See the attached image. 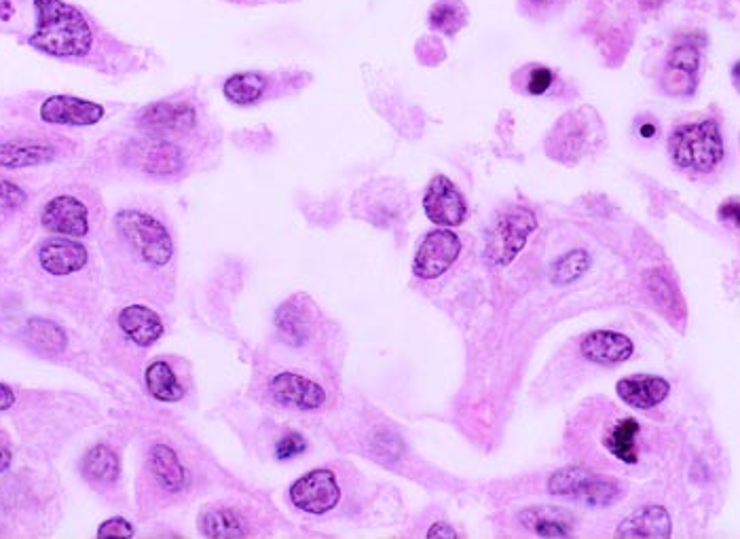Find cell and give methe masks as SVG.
Returning <instances> with one entry per match:
<instances>
[{"mask_svg":"<svg viewBox=\"0 0 740 539\" xmlns=\"http://www.w3.org/2000/svg\"><path fill=\"white\" fill-rule=\"evenodd\" d=\"M34 32L30 47L51 58L87 60L102 43H113L94 22V17L66 0H34Z\"/></svg>","mask_w":740,"mask_h":539,"instance_id":"obj_1","label":"cell"},{"mask_svg":"<svg viewBox=\"0 0 740 539\" xmlns=\"http://www.w3.org/2000/svg\"><path fill=\"white\" fill-rule=\"evenodd\" d=\"M113 231L119 244L138 263L161 269L172 263L174 239L165 222L144 208H121L113 218Z\"/></svg>","mask_w":740,"mask_h":539,"instance_id":"obj_2","label":"cell"},{"mask_svg":"<svg viewBox=\"0 0 740 539\" xmlns=\"http://www.w3.org/2000/svg\"><path fill=\"white\" fill-rule=\"evenodd\" d=\"M671 159L681 170L707 174L721 163L726 155L724 138L713 119L686 123L673 129L669 138Z\"/></svg>","mask_w":740,"mask_h":539,"instance_id":"obj_3","label":"cell"},{"mask_svg":"<svg viewBox=\"0 0 740 539\" xmlns=\"http://www.w3.org/2000/svg\"><path fill=\"white\" fill-rule=\"evenodd\" d=\"M121 159L129 170L159 180L178 178L187 167V155L176 140L146 134L129 140L123 146Z\"/></svg>","mask_w":740,"mask_h":539,"instance_id":"obj_4","label":"cell"},{"mask_svg":"<svg viewBox=\"0 0 740 539\" xmlns=\"http://www.w3.org/2000/svg\"><path fill=\"white\" fill-rule=\"evenodd\" d=\"M70 151L68 140L58 134L20 129L0 136V167L3 170H26L58 161Z\"/></svg>","mask_w":740,"mask_h":539,"instance_id":"obj_5","label":"cell"},{"mask_svg":"<svg viewBox=\"0 0 740 539\" xmlns=\"http://www.w3.org/2000/svg\"><path fill=\"white\" fill-rule=\"evenodd\" d=\"M134 125L146 136L187 138L199 127V110L191 100H161L138 110Z\"/></svg>","mask_w":740,"mask_h":539,"instance_id":"obj_6","label":"cell"},{"mask_svg":"<svg viewBox=\"0 0 740 539\" xmlns=\"http://www.w3.org/2000/svg\"><path fill=\"white\" fill-rule=\"evenodd\" d=\"M548 491L552 495L578 499L592 508L612 506L622 497V489L616 480L592 474L584 468H563L554 472L548 480Z\"/></svg>","mask_w":740,"mask_h":539,"instance_id":"obj_7","label":"cell"},{"mask_svg":"<svg viewBox=\"0 0 740 539\" xmlns=\"http://www.w3.org/2000/svg\"><path fill=\"white\" fill-rule=\"evenodd\" d=\"M538 229V218L523 206H510L499 214L489 237L487 256L493 265L506 267L521 254L529 235Z\"/></svg>","mask_w":740,"mask_h":539,"instance_id":"obj_8","label":"cell"},{"mask_svg":"<svg viewBox=\"0 0 740 539\" xmlns=\"http://www.w3.org/2000/svg\"><path fill=\"white\" fill-rule=\"evenodd\" d=\"M91 222H94V208L74 193L51 197L41 210L43 229L62 237H87Z\"/></svg>","mask_w":740,"mask_h":539,"instance_id":"obj_9","label":"cell"},{"mask_svg":"<svg viewBox=\"0 0 740 539\" xmlns=\"http://www.w3.org/2000/svg\"><path fill=\"white\" fill-rule=\"evenodd\" d=\"M341 499V487L335 472L326 468L311 470L290 487V501L294 508L307 514H326L335 510Z\"/></svg>","mask_w":740,"mask_h":539,"instance_id":"obj_10","label":"cell"},{"mask_svg":"<svg viewBox=\"0 0 740 539\" xmlns=\"http://www.w3.org/2000/svg\"><path fill=\"white\" fill-rule=\"evenodd\" d=\"M461 254V239L449 231L438 229L425 235L421 246L415 254L413 273L419 280H438L442 273H447Z\"/></svg>","mask_w":740,"mask_h":539,"instance_id":"obj_11","label":"cell"},{"mask_svg":"<svg viewBox=\"0 0 740 539\" xmlns=\"http://www.w3.org/2000/svg\"><path fill=\"white\" fill-rule=\"evenodd\" d=\"M423 212L434 225L451 229L464 225L468 218V206L464 195L447 176H434L423 197Z\"/></svg>","mask_w":740,"mask_h":539,"instance_id":"obj_12","label":"cell"},{"mask_svg":"<svg viewBox=\"0 0 740 539\" xmlns=\"http://www.w3.org/2000/svg\"><path fill=\"white\" fill-rule=\"evenodd\" d=\"M106 108L98 102L74 98V96H49L39 108V117L49 125L66 127H89L104 119Z\"/></svg>","mask_w":740,"mask_h":539,"instance_id":"obj_13","label":"cell"},{"mask_svg":"<svg viewBox=\"0 0 740 539\" xmlns=\"http://www.w3.org/2000/svg\"><path fill=\"white\" fill-rule=\"evenodd\" d=\"M269 392L277 404L292 411H318L326 402L324 387L296 373H280L269 383Z\"/></svg>","mask_w":740,"mask_h":539,"instance_id":"obj_14","label":"cell"},{"mask_svg":"<svg viewBox=\"0 0 740 539\" xmlns=\"http://www.w3.org/2000/svg\"><path fill=\"white\" fill-rule=\"evenodd\" d=\"M89 260L87 248L77 239H45L39 246V265L45 273L64 277L85 269Z\"/></svg>","mask_w":740,"mask_h":539,"instance_id":"obj_15","label":"cell"},{"mask_svg":"<svg viewBox=\"0 0 740 539\" xmlns=\"http://www.w3.org/2000/svg\"><path fill=\"white\" fill-rule=\"evenodd\" d=\"M580 351H582V356L590 362L612 366V364H620L631 358L635 345L631 339L626 337V334H620L614 330H597V332L586 334L580 343Z\"/></svg>","mask_w":740,"mask_h":539,"instance_id":"obj_16","label":"cell"},{"mask_svg":"<svg viewBox=\"0 0 740 539\" xmlns=\"http://www.w3.org/2000/svg\"><path fill=\"white\" fill-rule=\"evenodd\" d=\"M117 324L125 337L138 347H151L165 332V324L159 318V313L146 305H129L121 309Z\"/></svg>","mask_w":740,"mask_h":539,"instance_id":"obj_17","label":"cell"},{"mask_svg":"<svg viewBox=\"0 0 740 539\" xmlns=\"http://www.w3.org/2000/svg\"><path fill=\"white\" fill-rule=\"evenodd\" d=\"M148 468H151L153 478L163 491H168L172 495L187 491L191 476L187 468L182 466V461L178 459L172 446L163 442L153 444L151 451H148Z\"/></svg>","mask_w":740,"mask_h":539,"instance_id":"obj_18","label":"cell"},{"mask_svg":"<svg viewBox=\"0 0 740 539\" xmlns=\"http://www.w3.org/2000/svg\"><path fill=\"white\" fill-rule=\"evenodd\" d=\"M671 516L662 506H645L635 510L631 516L622 520L616 531V537H647V539H666L671 537Z\"/></svg>","mask_w":740,"mask_h":539,"instance_id":"obj_19","label":"cell"},{"mask_svg":"<svg viewBox=\"0 0 740 539\" xmlns=\"http://www.w3.org/2000/svg\"><path fill=\"white\" fill-rule=\"evenodd\" d=\"M616 392L628 406L647 411V408H654L666 400L671 385L662 377H631L618 381Z\"/></svg>","mask_w":740,"mask_h":539,"instance_id":"obj_20","label":"cell"},{"mask_svg":"<svg viewBox=\"0 0 740 539\" xmlns=\"http://www.w3.org/2000/svg\"><path fill=\"white\" fill-rule=\"evenodd\" d=\"M641 434V425L637 419L626 417L620 419L612 425V430L605 436V449L612 453L616 459L622 463H628V466H635L639 461V451H637V436Z\"/></svg>","mask_w":740,"mask_h":539,"instance_id":"obj_21","label":"cell"},{"mask_svg":"<svg viewBox=\"0 0 740 539\" xmlns=\"http://www.w3.org/2000/svg\"><path fill=\"white\" fill-rule=\"evenodd\" d=\"M518 518L542 537H569L573 531V516L559 508H529Z\"/></svg>","mask_w":740,"mask_h":539,"instance_id":"obj_22","label":"cell"},{"mask_svg":"<svg viewBox=\"0 0 740 539\" xmlns=\"http://www.w3.org/2000/svg\"><path fill=\"white\" fill-rule=\"evenodd\" d=\"M81 472L91 482L108 485V482H115L119 478L121 461L108 444H96L85 453L81 461Z\"/></svg>","mask_w":740,"mask_h":539,"instance_id":"obj_23","label":"cell"},{"mask_svg":"<svg viewBox=\"0 0 740 539\" xmlns=\"http://www.w3.org/2000/svg\"><path fill=\"white\" fill-rule=\"evenodd\" d=\"M269 79L261 72H237L225 81L222 94L235 106H252L265 96Z\"/></svg>","mask_w":740,"mask_h":539,"instance_id":"obj_24","label":"cell"},{"mask_svg":"<svg viewBox=\"0 0 740 539\" xmlns=\"http://www.w3.org/2000/svg\"><path fill=\"white\" fill-rule=\"evenodd\" d=\"M24 339L36 351L47 356H58L66 349V332L51 320L32 318L24 326Z\"/></svg>","mask_w":740,"mask_h":539,"instance_id":"obj_25","label":"cell"},{"mask_svg":"<svg viewBox=\"0 0 740 539\" xmlns=\"http://www.w3.org/2000/svg\"><path fill=\"white\" fill-rule=\"evenodd\" d=\"M144 383L146 392L159 402H180L184 396V387L180 385L172 366L163 360H157L146 368Z\"/></svg>","mask_w":740,"mask_h":539,"instance_id":"obj_26","label":"cell"},{"mask_svg":"<svg viewBox=\"0 0 740 539\" xmlns=\"http://www.w3.org/2000/svg\"><path fill=\"white\" fill-rule=\"evenodd\" d=\"M199 529L203 535L218 539L244 537L248 533L244 520L231 508H210L206 512H201Z\"/></svg>","mask_w":740,"mask_h":539,"instance_id":"obj_27","label":"cell"},{"mask_svg":"<svg viewBox=\"0 0 740 539\" xmlns=\"http://www.w3.org/2000/svg\"><path fill=\"white\" fill-rule=\"evenodd\" d=\"M275 324H277V330H280V334H282V339L288 345L299 347L309 339L307 318L299 307H294V301L280 307V311H277V315H275Z\"/></svg>","mask_w":740,"mask_h":539,"instance_id":"obj_28","label":"cell"},{"mask_svg":"<svg viewBox=\"0 0 740 539\" xmlns=\"http://www.w3.org/2000/svg\"><path fill=\"white\" fill-rule=\"evenodd\" d=\"M468 20V9L461 0H438L430 11V26L442 34H455L464 28Z\"/></svg>","mask_w":740,"mask_h":539,"instance_id":"obj_29","label":"cell"},{"mask_svg":"<svg viewBox=\"0 0 740 539\" xmlns=\"http://www.w3.org/2000/svg\"><path fill=\"white\" fill-rule=\"evenodd\" d=\"M588 267H590L588 252L586 250H571L552 265V271H550L552 284L569 286L576 280H580V277L588 271Z\"/></svg>","mask_w":740,"mask_h":539,"instance_id":"obj_30","label":"cell"},{"mask_svg":"<svg viewBox=\"0 0 740 539\" xmlns=\"http://www.w3.org/2000/svg\"><path fill=\"white\" fill-rule=\"evenodd\" d=\"M666 66L694 74L696 77L698 68H700V49L694 43H679L677 47L671 49Z\"/></svg>","mask_w":740,"mask_h":539,"instance_id":"obj_31","label":"cell"},{"mask_svg":"<svg viewBox=\"0 0 740 539\" xmlns=\"http://www.w3.org/2000/svg\"><path fill=\"white\" fill-rule=\"evenodd\" d=\"M662 87L671 96H692L696 89V77L683 70L666 66L662 74Z\"/></svg>","mask_w":740,"mask_h":539,"instance_id":"obj_32","label":"cell"},{"mask_svg":"<svg viewBox=\"0 0 740 539\" xmlns=\"http://www.w3.org/2000/svg\"><path fill=\"white\" fill-rule=\"evenodd\" d=\"M28 203V193L15 182L0 178V210H20Z\"/></svg>","mask_w":740,"mask_h":539,"instance_id":"obj_33","label":"cell"},{"mask_svg":"<svg viewBox=\"0 0 740 539\" xmlns=\"http://www.w3.org/2000/svg\"><path fill=\"white\" fill-rule=\"evenodd\" d=\"M554 83V72L546 66H533L527 72V94L544 96Z\"/></svg>","mask_w":740,"mask_h":539,"instance_id":"obj_34","label":"cell"},{"mask_svg":"<svg viewBox=\"0 0 740 539\" xmlns=\"http://www.w3.org/2000/svg\"><path fill=\"white\" fill-rule=\"evenodd\" d=\"M647 288H650L652 296L656 299V303L662 307V309H677L675 307V299H677V290L664 280V277L660 275H652L650 282H647Z\"/></svg>","mask_w":740,"mask_h":539,"instance_id":"obj_35","label":"cell"},{"mask_svg":"<svg viewBox=\"0 0 740 539\" xmlns=\"http://www.w3.org/2000/svg\"><path fill=\"white\" fill-rule=\"evenodd\" d=\"M305 449H307V440L299 432H288L280 440H277L275 457L286 461V459H292L296 455H301Z\"/></svg>","mask_w":740,"mask_h":539,"instance_id":"obj_36","label":"cell"},{"mask_svg":"<svg viewBox=\"0 0 740 539\" xmlns=\"http://www.w3.org/2000/svg\"><path fill=\"white\" fill-rule=\"evenodd\" d=\"M132 535H134L132 523L121 516L104 520L98 529V537H132Z\"/></svg>","mask_w":740,"mask_h":539,"instance_id":"obj_37","label":"cell"},{"mask_svg":"<svg viewBox=\"0 0 740 539\" xmlns=\"http://www.w3.org/2000/svg\"><path fill=\"white\" fill-rule=\"evenodd\" d=\"M719 218L721 220H728V222H732V225L734 227H738V199H730V201H726L724 203V206H721V210H719Z\"/></svg>","mask_w":740,"mask_h":539,"instance_id":"obj_38","label":"cell"},{"mask_svg":"<svg viewBox=\"0 0 740 539\" xmlns=\"http://www.w3.org/2000/svg\"><path fill=\"white\" fill-rule=\"evenodd\" d=\"M428 537H430V539H438V537L457 539V531H455V529H451L449 525H444V523H436V525H432V529L428 531Z\"/></svg>","mask_w":740,"mask_h":539,"instance_id":"obj_39","label":"cell"},{"mask_svg":"<svg viewBox=\"0 0 740 539\" xmlns=\"http://www.w3.org/2000/svg\"><path fill=\"white\" fill-rule=\"evenodd\" d=\"M13 404H15V392L9 385L0 383V411H9Z\"/></svg>","mask_w":740,"mask_h":539,"instance_id":"obj_40","label":"cell"},{"mask_svg":"<svg viewBox=\"0 0 740 539\" xmlns=\"http://www.w3.org/2000/svg\"><path fill=\"white\" fill-rule=\"evenodd\" d=\"M639 134H641V138L652 140V138H656V134H658V127H656V123H652V121H643V125L639 127Z\"/></svg>","mask_w":740,"mask_h":539,"instance_id":"obj_41","label":"cell"},{"mask_svg":"<svg viewBox=\"0 0 740 539\" xmlns=\"http://www.w3.org/2000/svg\"><path fill=\"white\" fill-rule=\"evenodd\" d=\"M9 466H11V453L5 449V446H0V472H5Z\"/></svg>","mask_w":740,"mask_h":539,"instance_id":"obj_42","label":"cell"},{"mask_svg":"<svg viewBox=\"0 0 740 539\" xmlns=\"http://www.w3.org/2000/svg\"><path fill=\"white\" fill-rule=\"evenodd\" d=\"M554 3V0H523V5L527 7H544V5H550Z\"/></svg>","mask_w":740,"mask_h":539,"instance_id":"obj_43","label":"cell"},{"mask_svg":"<svg viewBox=\"0 0 740 539\" xmlns=\"http://www.w3.org/2000/svg\"><path fill=\"white\" fill-rule=\"evenodd\" d=\"M227 3H235V5H261L263 0H227Z\"/></svg>","mask_w":740,"mask_h":539,"instance_id":"obj_44","label":"cell"}]
</instances>
